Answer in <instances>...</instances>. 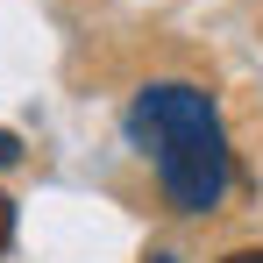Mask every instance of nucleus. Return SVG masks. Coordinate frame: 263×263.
<instances>
[{"mask_svg": "<svg viewBox=\"0 0 263 263\" xmlns=\"http://www.w3.org/2000/svg\"><path fill=\"white\" fill-rule=\"evenodd\" d=\"M128 135L157 157V185L178 214H214L235 185V149L220 135L214 92L185 86V79H157L135 92L128 107Z\"/></svg>", "mask_w": 263, "mask_h": 263, "instance_id": "1", "label": "nucleus"}, {"mask_svg": "<svg viewBox=\"0 0 263 263\" xmlns=\"http://www.w3.org/2000/svg\"><path fill=\"white\" fill-rule=\"evenodd\" d=\"M7 249H14V199L0 192V256H7Z\"/></svg>", "mask_w": 263, "mask_h": 263, "instance_id": "2", "label": "nucleus"}, {"mask_svg": "<svg viewBox=\"0 0 263 263\" xmlns=\"http://www.w3.org/2000/svg\"><path fill=\"white\" fill-rule=\"evenodd\" d=\"M14 157H22V135H14V128H0V171H7Z\"/></svg>", "mask_w": 263, "mask_h": 263, "instance_id": "3", "label": "nucleus"}, {"mask_svg": "<svg viewBox=\"0 0 263 263\" xmlns=\"http://www.w3.org/2000/svg\"><path fill=\"white\" fill-rule=\"evenodd\" d=\"M220 263H263V249H228Z\"/></svg>", "mask_w": 263, "mask_h": 263, "instance_id": "4", "label": "nucleus"}, {"mask_svg": "<svg viewBox=\"0 0 263 263\" xmlns=\"http://www.w3.org/2000/svg\"><path fill=\"white\" fill-rule=\"evenodd\" d=\"M142 263H171V256H142Z\"/></svg>", "mask_w": 263, "mask_h": 263, "instance_id": "5", "label": "nucleus"}]
</instances>
